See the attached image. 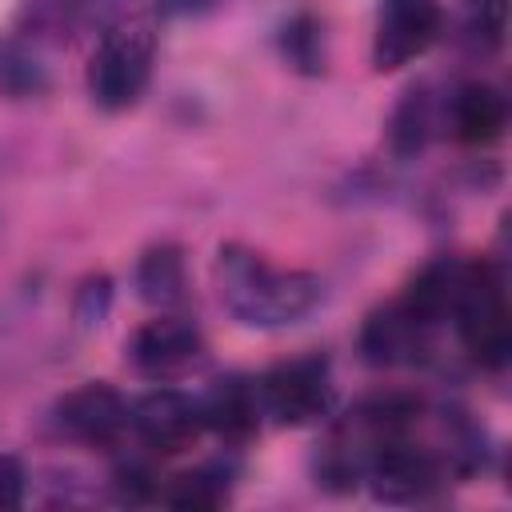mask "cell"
Segmentation results:
<instances>
[{"mask_svg": "<svg viewBox=\"0 0 512 512\" xmlns=\"http://www.w3.org/2000/svg\"><path fill=\"white\" fill-rule=\"evenodd\" d=\"M212 276H216L220 304L244 328H288L304 320L324 296L312 272L276 268L272 260H264L244 244H224Z\"/></svg>", "mask_w": 512, "mask_h": 512, "instance_id": "cell-1", "label": "cell"}, {"mask_svg": "<svg viewBox=\"0 0 512 512\" xmlns=\"http://www.w3.org/2000/svg\"><path fill=\"white\" fill-rule=\"evenodd\" d=\"M412 400H368L360 408H352L348 416H340L316 456V476L328 488H356L372 460L380 456V448L392 440V432L404 424Z\"/></svg>", "mask_w": 512, "mask_h": 512, "instance_id": "cell-2", "label": "cell"}, {"mask_svg": "<svg viewBox=\"0 0 512 512\" xmlns=\"http://www.w3.org/2000/svg\"><path fill=\"white\" fill-rule=\"evenodd\" d=\"M460 332L468 356L484 368H504L512 352V320H508V292L492 264L464 260V280L448 316Z\"/></svg>", "mask_w": 512, "mask_h": 512, "instance_id": "cell-3", "label": "cell"}, {"mask_svg": "<svg viewBox=\"0 0 512 512\" xmlns=\"http://www.w3.org/2000/svg\"><path fill=\"white\" fill-rule=\"evenodd\" d=\"M152 60H156V36L144 20H128V24H112L92 60H88V96L96 108L104 112H124L132 108L152 76Z\"/></svg>", "mask_w": 512, "mask_h": 512, "instance_id": "cell-4", "label": "cell"}, {"mask_svg": "<svg viewBox=\"0 0 512 512\" xmlns=\"http://www.w3.org/2000/svg\"><path fill=\"white\" fill-rule=\"evenodd\" d=\"M252 384H256L260 416H272L276 424H288V428L316 424L332 408V372H328V360L320 356L284 360Z\"/></svg>", "mask_w": 512, "mask_h": 512, "instance_id": "cell-5", "label": "cell"}, {"mask_svg": "<svg viewBox=\"0 0 512 512\" xmlns=\"http://www.w3.org/2000/svg\"><path fill=\"white\" fill-rule=\"evenodd\" d=\"M440 0H380L372 28V64L376 72H396L424 56L440 36Z\"/></svg>", "mask_w": 512, "mask_h": 512, "instance_id": "cell-6", "label": "cell"}, {"mask_svg": "<svg viewBox=\"0 0 512 512\" xmlns=\"http://www.w3.org/2000/svg\"><path fill=\"white\" fill-rule=\"evenodd\" d=\"M204 408L196 396L180 392V388H156L148 396H140L132 408H128V432L160 452V456H172V452H184L200 440L204 432Z\"/></svg>", "mask_w": 512, "mask_h": 512, "instance_id": "cell-7", "label": "cell"}, {"mask_svg": "<svg viewBox=\"0 0 512 512\" xmlns=\"http://www.w3.org/2000/svg\"><path fill=\"white\" fill-rule=\"evenodd\" d=\"M128 400L108 384H80L60 396L56 428L88 448H112L128 432Z\"/></svg>", "mask_w": 512, "mask_h": 512, "instance_id": "cell-8", "label": "cell"}, {"mask_svg": "<svg viewBox=\"0 0 512 512\" xmlns=\"http://www.w3.org/2000/svg\"><path fill=\"white\" fill-rule=\"evenodd\" d=\"M204 352V336L188 316H156L132 336V364L152 380H172L192 368Z\"/></svg>", "mask_w": 512, "mask_h": 512, "instance_id": "cell-9", "label": "cell"}, {"mask_svg": "<svg viewBox=\"0 0 512 512\" xmlns=\"http://www.w3.org/2000/svg\"><path fill=\"white\" fill-rule=\"evenodd\" d=\"M428 332H432V328H428L404 300H396V304H388V308H380V312H372V316L364 320L360 352H364L368 364H380V368H388V364H408V360H416V356L424 352Z\"/></svg>", "mask_w": 512, "mask_h": 512, "instance_id": "cell-10", "label": "cell"}, {"mask_svg": "<svg viewBox=\"0 0 512 512\" xmlns=\"http://www.w3.org/2000/svg\"><path fill=\"white\" fill-rule=\"evenodd\" d=\"M204 408V424L212 432H220L224 440H244L256 432L260 424V400H256V384L228 376L220 384H212V392L200 400Z\"/></svg>", "mask_w": 512, "mask_h": 512, "instance_id": "cell-11", "label": "cell"}, {"mask_svg": "<svg viewBox=\"0 0 512 512\" xmlns=\"http://www.w3.org/2000/svg\"><path fill=\"white\" fill-rule=\"evenodd\" d=\"M448 120H452V132L464 140V144H488L504 132V120H508V104L504 96L492 88V84H464L452 104H448Z\"/></svg>", "mask_w": 512, "mask_h": 512, "instance_id": "cell-12", "label": "cell"}, {"mask_svg": "<svg viewBox=\"0 0 512 512\" xmlns=\"http://www.w3.org/2000/svg\"><path fill=\"white\" fill-rule=\"evenodd\" d=\"M136 284L140 296L152 304H172L184 296V260L176 248H152L144 252L140 268H136Z\"/></svg>", "mask_w": 512, "mask_h": 512, "instance_id": "cell-13", "label": "cell"}, {"mask_svg": "<svg viewBox=\"0 0 512 512\" xmlns=\"http://www.w3.org/2000/svg\"><path fill=\"white\" fill-rule=\"evenodd\" d=\"M164 504L172 508H216L224 496H228V472L216 468V464H204V468H192V472H180L164 492H156Z\"/></svg>", "mask_w": 512, "mask_h": 512, "instance_id": "cell-14", "label": "cell"}, {"mask_svg": "<svg viewBox=\"0 0 512 512\" xmlns=\"http://www.w3.org/2000/svg\"><path fill=\"white\" fill-rule=\"evenodd\" d=\"M464 4V28L480 48H500L508 28V0H460Z\"/></svg>", "mask_w": 512, "mask_h": 512, "instance_id": "cell-15", "label": "cell"}, {"mask_svg": "<svg viewBox=\"0 0 512 512\" xmlns=\"http://www.w3.org/2000/svg\"><path fill=\"white\" fill-rule=\"evenodd\" d=\"M428 128H432V116H428V96L424 92H412L396 116H392V144L396 152H416L424 140H428Z\"/></svg>", "mask_w": 512, "mask_h": 512, "instance_id": "cell-16", "label": "cell"}, {"mask_svg": "<svg viewBox=\"0 0 512 512\" xmlns=\"http://www.w3.org/2000/svg\"><path fill=\"white\" fill-rule=\"evenodd\" d=\"M0 88L12 92V96H28V92H40L44 88V72L40 64L20 52L16 44H0Z\"/></svg>", "mask_w": 512, "mask_h": 512, "instance_id": "cell-17", "label": "cell"}, {"mask_svg": "<svg viewBox=\"0 0 512 512\" xmlns=\"http://www.w3.org/2000/svg\"><path fill=\"white\" fill-rule=\"evenodd\" d=\"M20 500H24V468H20L16 456L0 452V512L20 508Z\"/></svg>", "mask_w": 512, "mask_h": 512, "instance_id": "cell-18", "label": "cell"}, {"mask_svg": "<svg viewBox=\"0 0 512 512\" xmlns=\"http://www.w3.org/2000/svg\"><path fill=\"white\" fill-rule=\"evenodd\" d=\"M216 0H160V12H168V16H196V12H204V8H212Z\"/></svg>", "mask_w": 512, "mask_h": 512, "instance_id": "cell-19", "label": "cell"}]
</instances>
